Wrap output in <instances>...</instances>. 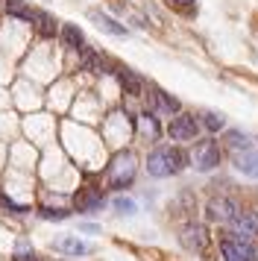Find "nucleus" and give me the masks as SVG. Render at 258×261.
I'll list each match as a JSON object with an SVG mask.
<instances>
[{"label":"nucleus","mask_w":258,"mask_h":261,"mask_svg":"<svg viewBox=\"0 0 258 261\" xmlns=\"http://www.w3.org/2000/svg\"><path fill=\"white\" fill-rule=\"evenodd\" d=\"M188 165V155L179 150V147H156L147 155V173L156 179H167L176 176L182 167Z\"/></svg>","instance_id":"nucleus-1"},{"label":"nucleus","mask_w":258,"mask_h":261,"mask_svg":"<svg viewBox=\"0 0 258 261\" xmlns=\"http://www.w3.org/2000/svg\"><path fill=\"white\" fill-rule=\"evenodd\" d=\"M135 173H138L135 155L129 153V150H120V153L112 159V165H109V188H117V191L129 188V185L135 182Z\"/></svg>","instance_id":"nucleus-2"},{"label":"nucleus","mask_w":258,"mask_h":261,"mask_svg":"<svg viewBox=\"0 0 258 261\" xmlns=\"http://www.w3.org/2000/svg\"><path fill=\"white\" fill-rule=\"evenodd\" d=\"M220 252L226 261H258V252H255V244L252 241H244V238H223L220 241Z\"/></svg>","instance_id":"nucleus-3"},{"label":"nucleus","mask_w":258,"mask_h":261,"mask_svg":"<svg viewBox=\"0 0 258 261\" xmlns=\"http://www.w3.org/2000/svg\"><path fill=\"white\" fill-rule=\"evenodd\" d=\"M191 165L197 167L199 173L214 170V167L220 165V147H217V141H211V138L199 141L197 147H194V153H191Z\"/></svg>","instance_id":"nucleus-4"},{"label":"nucleus","mask_w":258,"mask_h":261,"mask_svg":"<svg viewBox=\"0 0 258 261\" xmlns=\"http://www.w3.org/2000/svg\"><path fill=\"white\" fill-rule=\"evenodd\" d=\"M238 202L229 200V197H211L205 202V217L214 220V223H232L235 217H238Z\"/></svg>","instance_id":"nucleus-5"},{"label":"nucleus","mask_w":258,"mask_h":261,"mask_svg":"<svg viewBox=\"0 0 258 261\" xmlns=\"http://www.w3.org/2000/svg\"><path fill=\"white\" fill-rule=\"evenodd\" d=\"M199 132V123L194 115H188V112H179L173 120H170V126H167V135L173 138V141H191V138H197Z\"/></svg>","instance_id":"nucleus-6"},{"label":"nucleus","mask_w":258,"mask_h":261,"mask_svg":"<svg viewBox=\"0 0 258 261\" xmlns=\"http://www.w3.org/2000/svg\"><path fill=\"white\" fill-rule=\"evenodd\" d=\"M232 235L244 238V241H255L258 238V212H241L232 220Z\"/></svg>","instance_id":"nucleus-7"},{"label":"nucleus","mask_w":258,"mask_h":261,"mask_svg":"<svg viewBox=\"0 0 258 261\" xmlns=\"http://www.w3.org/2000/svg\"><path fill=\"white\" fill-rule=\"evenodd\" d=\"M179 241H182L188 249H197V252H202V249L209 247V229H205L202 223H188L185 229H182Z\"/></svg>","instance_id":"nucleus-8"},{"label":"nucleus","mask_w":258,"mask_h":261,"mask_svg":"<svg viewBox=\"0 0 258 261\" xmlns=\"http://www.w3.org/2000/svg\"><path fill=\"white\" fill-rule=\"evenodd\" d=\"M73 205H76V212H100L106 205V197L100 188H82L80 194H76V200H73Z\"/></svg>","instance_id":"nucleus-9"},{"label":"nucleus","mask_w":258,"mask_h":261,"mask_svg":"<svg viewBox=\"0 0 258 261\" xmlns=\"http://www.w3.org/2000/svg\"><path fill=\"white\" fill-rule=\"evenodd\" d=\"M88 18H91L94 24H97L100 30H103V33H109V36L123 38V36L129 33V30H126L123 24H117L115 18H109V15H106V12H100V9H88Z\"/></svg>","instance_id":"nucleus-10"},{"label":"nucleus","mask_w":258,"mask_h":261,"mask_svg":"<svg viewBox=\"0 0 258 261\" xmlns=\"http://www.w3.org/2000/svg\"><path fill=\"white\" fill-rule=\"evenodd\" d=\"M235 170L238 173H244L249 179H258V150H244V153L235 155Z\"/></svg>","instance_id":"nucleus-11"},{"label":"nucleus","mask_w":258,"mask_h":261,"mask_svg":"<svg viewBox=\"0 0 258 261\" xmlns=\"http://www.w3.org/2000/svg\"><path fill=\"white\" fill-rule=\"evenodd\" d=\"M53 249L65 252V255H88V252H94L91 244H85L80 238H56L53 241Z\"/></svg>","instance_id":"nucleus-12"},{"label":"nucleus","mask_w":258,"mask_h":261,"mask_svg":"<svg viewBox=\"0 0 258 261\" xmlns=\"http://www.w3.org/2000/svg\"><path fill=\"white\" fill-rule=\"evenodd\" d=\"M138 129L147 141H159V138H162V123H159V118H156L152 112L138 115Z\"/></svg>","instance_id":"nucleus-13"},{"label":"nucleus","mask_w":258,"mask_h":261,"mask_svg":"<svg viewBox=\"0 0 258 261\" xmlns=\"http://www.w3.org/2000/svg\"><path fill=\"white\" fill-rule=\"evenodd\" d=\"M117 80H120V85H123V91L132 97H138L141 91H144V80H141L135 71H129V68H117Z\"/></svg>","instance_id":"nucleus-14"},{"label":"nucleus","mask_w":258,"mask_h":261,"mask_svg":"<svg viewBox=\"0 0 258 261\" xmlns=\"http://www.w3.org/2000/svg\"><path fill=\"white\" fill-rule=\"evenodd\" d=\"M62 44L68 50H82L85 47V36H82V30L76 24H65L62 27Z\"/></svg>","instance_id":"nucleus-15"},{"label":"nucleus","mask_w":258,"mask_h":261,"mask_svg":"<svg viewBox=\"0 0 258 261\" xmlns=\"http://www.w3.org/2000/svg\"><path fill=\"white\" fill-rule=\"evenodd\" d=\"M3 6H6V15L18 18V21H27V24H33L35 21V9H30L23 0H6Z\"/></svg>","instance_id":"nucleus-16"},{"label":"nucleus","mask_w":258,"mask_h":261,"mask_svg":"<svg viewBox=\"0 0 258 261\" xmlns=\"http://www.w3.org/2000/svg\"><path fill=\"white\" fill-rule=\"evenodd\" d=\"M152 103H156V106L162 109V112H167V115H179V100H176L173 94H167V91H162V88H156V91H152Z\"/></svg>","instance_id":"nucleus-17"},{"label":"nucleus","mask_w":258,"mask_h":261,"mask_svg":"<svg viewBox=\"0 0 258 261\" xmlns=\"http://www.w3.org/2000/svg\"><path fill=\"white\" fill-rule=\"evenodd\" d=\"M35 30L41 38H53L56 36V18L47 12H35Z\"/></svg>","instance_id":"nucleus-18"},{"label":"nucleus","mask_w":258,"mask_h":261,"mask_svg":"<svg viewBox=\"0 0 258 261\" xmlns=\"http://www.w3.org/2000/svg\"><path fill=\"white\" fill-rule=\"evenodd\" d=\"M82 68L85 71H106V62H103V56L97 53V50H91V47H82Z\"/></svg>","instance_id":"nucleus-19"},{"label":"nucleus","mask_w":258,"mask_h":261,"mask_svg":"<svg viewBox=\"0 0 258 261\" xmlns=\"http://www.w3.org/2000/svg\"><path fill=\"white\" fill-rule=\"evenodd\" d=\"M226 144H229V150H235V153L249 150V138H246L241 129H229V132H226Z\"/></svg>","instance_id":"nucleus-20"},{"label":"nucleus","mask_w":258,"mask_h":261,"mask_svg":"<svg viewBox=\"0 0 258 261\" xmlns=\"http://www.w3.org/2000/svg\"><path fill=\"white\" fill-rule=\"evenodd\" d=\"M202 118V123H205V129H211V132H220V129H226V118H223L220 112H202L199 115Z\"/></svg>","instance_id":"nucleus-21"},{"label":"nucleus","mask_w":258,"mask_h":261,"mask_svg":"<svg viewBox=\"0 0 258 261\" xmlns=\"http://www.w3.org/2000/svg\"><path fill=\"white\" fill-rule=\"evenodd\" d=\"M15 261H38V255H35V249H33V244L30 241H18L15 244Z\"/></svg>","instance_id":"nucleus-22"},{"label":"nucleus","mask_w":258,"mask_h":261,"mask_svg":"<svg viewBox=\"0 0 258 261\" xmlns=\"http://www.w3.org/2000/svg\"><path fill=\"white\" fill-rule=\"evenodd\" d=\"M112 208H115L117 214H126V217L138 212V205L129 200V197H117V200H112Z\"/></svg>","instance_id":"nucleus-23"},{"label":"nucleus","mask_w":258,"mask_h":261,"mask_svg":"<svg viewBox=\"0 0 258 261\" xmlns=\"http://www.w3.org/2000/svg\"><path fill=\"white\" fill-rule=\"evenodd\" d=\"M38 214H41L44 220H68V217H70L68 208H41Z\"/></svg>","instance_id":"nucleus-24"},{"label":"nucleus","mask_w":258,"mask_h":261,"mask_svg":"<svg viewBox=\"0 0 258 261\" xmlns=\"http://www.w3.org/2000/svg\"><path fill=\"white\" fill-rule=\"evenodd\" d=\"M170 3L179 6V9H182V6H185V9H194V6H197V0H170Z\"/></svg>","instance_id":"nucleus-25"}]
</instances>
